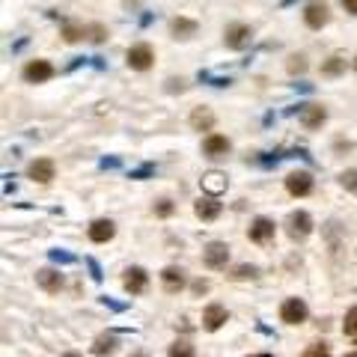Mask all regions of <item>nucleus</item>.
Masks as SVG:
<instances>
[{
    "mask_svg": "<svg viewBox=\"0 0 357 357\" xmlns=\"http://www.w3.org/2000/svg\"><path fill=\"white\" fill-rule=\"evenodd\" d=\"M125 62H128V69H134V71H149L152 62H155V51H152L149 42H137L125 51Z\"/></svg>",
    "mask_w": 357,
    "mask_h": 357,
    "instance_id": "nucleus-1",
    "label": "nucleus"
},
{
    "mask_svg": "<svg viewBox=\"0 0 357 357\" xmlns=\"http://www.w3.org/2000/svg\"><path fill=\"white\" fill-rule=\"evenodd\" d=\"M250 39H253V27L250 24L235 21V24H229L227 30H223V45H227L229 51H244L250 45Z\"/></svg>",
    "mask_w": 357,
    "mask_h": 357,
    "instance_id": "nucleus-2",
    "label": "nucleus"
},
{
    "mask_svg": "<svg viewBox=\"0 0 357 357\" xmlns=\"http://www.w3.org/2000/svg\"><path fill=\"white\" fill-rule=\"evenodd\" d=\"M303 24H307L310 30L327 27L330 24V6L325 0H307V6H303Z\"/></svg>",
    "mask_w": 357,
    "mask_h": 357,
    "instance_id": "nucleus-3",
    "label": "nucleus"
},
{
    "mask_svg": "<svg viewBox=\"0 0 357 357\" xmlns=\"http://www.w3.org/2000/svg\"><path fill=\"white\" fill-rule=\"evenodd\" d=\"M283 227H286V235L292 241H303V238H310V232H312V218L307 211H292Z\"/></svg>",
    "mask_w": 357,
    "mask_h": 357,
    "instance_id": "nucleus-4",
    "label": "nucleus"
},
{
    "mask_svg": "<svg viewBox=\"0 0 357 357\" xmlns=\"http://www.w3.org/2000/svg\"><path fill=\"white\" fill-rule=\"evenodd\" d=\"M203 262H205V268H211V271H220V268H227V262H229V247L223 244V241H211V244H205Z\"/></svg>",
    "mask_w": 357,
    "mask_h": 357,
    "instance_id": "nucleus-5",
    "label": "nucleus"
},
{
    "mask_svg": "<svg viewBox=\"0 0 357 357\" xmlns=\"http://www.w3.org/2000/svg\"><path fill=\"white\" fill-rule=\"evenodd\" d=\"M21 78L27 80V84H45V80L54 78V66L48 60H30L21 69Z\"/></svg>",
    "mask_w": 357,
    "mask_h": 357,
    "instance_id": "nucleus-6",
    "label": "nucleus"
},
{
    "mask_svg": "<svg viewBox=\"0 0 357 357\" xmlns=\"http://www.w3.org/2000/svg\"><path fill=\"white\" fill-rule=\"evenodd\" d=\"M298 119H301V125H303L307 131H316V128H321V125H325L327 111H325L321 104H301Z\"/></svg>",
    "mask_w": 357,
    "mask_h": 357,
    "instance_id": "nucleus-7",
    "label": "nucleus"
},
{
    "mask_svg": "<svg viewBox=\"0 0 357 357\" xmlns=\"http://www.w3.org/2000/svg\"><path fill=\"white\" fill-rule=\"evenodd\" d=\"M280 319L286 321V325H303V321H307V303H303L301 298H289V301H283V307H280Z\"/></svg>",
    "mask_w": 357,
    "mask_h": 357,
    "instance_id": "nucleus-8",
    "label": "nucleus"
},
{
    "mask_svg": "<svg viewBox=\"0 0 357 357\" xmlns=\"http://www.w3.org/2000/svg\"><path fill=\"white\" fill-rule=\"evenodd\" d=\"M274 220H268V218H256L253 223H250V229H247V235L253 244H268V241H274Z\"/></svg>",
    "mask_w": 357,
    "mask_h": 357,
    "instance_id": "nucleus-9",
    "label": "nucleus"
},
{
    "mask_svg": "<svg viewBox=\"0 0 357 357\" xmlns=\"http://www.w3.org/2000/svg\"><path fill=\"white\" fill-rule=\"evenodd\" d=\"M122 286H125V292H128V295H143V292H146V286H149V274L143 271V268L134 265V268L125 271Z\"/></svg>",
    "mask_w": 357,
    "mask_h": 357,
    "instance_id": "nucleus-10",
    "label": "nucleus"
},
{
    "mask_svg": "<svg viewBox=\"0 0 357 357\" xmlns=\"http://www.w3.org/2000/svg\"><path fill=\"white\" fill-rule=\"evenodd\" d=\"M286 191L292 196H307L312 191V176L303 173V170H295V173L286 176Z\"/></svg>",
    "mask_w": 357,
    "mask_h": 357,
    "instance_id": "nucleus-11",
    "label": "nucleus"
},
{
    "mask_svg": "<svg viewBox=\"0 0 357 357\" xmlns=\"http://www.w3.org/2000/svg\"><path fill=\"white\" fill-rule=\"evenodd\" d=\"M87 235H89V241H95V244H107V241H111V238L116 235V227H113V220L98 218V220L89 223Z\"/></svg>",
    "mask_w": 357,
    "mask_h": 357,
    "instance_id": "nucleus-12",
    "label": "nucleus"
},
{
    "mask_svg": "<svg viewBox=\"0 0 357 357\" xmlns=\"http://www.w3.org/2000/svg\"><path fill=\"white\" fill-rule=\"evenodd\" d=\"M185 271L182 268H176V265H170V268H164V271H161V286H164V292L167 295H178L185 289Z\"/></svg>",
    "mask_w": 357,
    "mask_h": 357,
    "instance_id": "nucleus-13",
    "label": "nucleus"
},
{
    "mask_svg": "<svg viewBox=\"0 0 357 357\" xmlns=\"http://www.w3.org/2000/svg\"><path fill=\"white\" fill-rule=\"evenodd\" d=\"M196 30H200V24L194 21V18H185V15H178L170 21V33H173V39H194Z\"/></svg>",
    "mask_w": 357,
    "mask_h": 357,
    "instance_id": "nucleus-14",
    "label": "nucleus"
},
{
    "mask_svg": "<svg viewBox=\"0 0 357 357\" xmlns=\"http://www.w3.org/2000/svg\"><path fill=\"white\" fill-rule=\"evenodd\" d=\"M200 187H203V194H209V196H220L227 191V176L218 173V170H209V173L200 178Z\"/></svg>",
    "mask_w": 357,
    "mask_h": 357,
    "instance_id": "nucleus-15",
    "label": "nucleus"
},
{
    "mask_svg": "<svg viewBox=\"0 0 357 357\" xmlns=\"http://www.w3.org/2000/svg\"><path fill=\"white\" fill-rule=\"evenodd\" d=\"M227 319H229V312L220 307V303H211V307H205L203 312V327L205 330H220L223 325H227Z\"/></svg>",
    "mask_w": 357,
    "mask_h": 357,
    "instance_id": "nucleus-16",
    "label": "nucleus"
},
{
    "mask_svg": "<svg viewBox=\"0 0 357 357\" xmlns=\"http://www.w3.org/2000/svg\"><path fill=\"white\" fill-rule=\"evenodd\" d=\"M27 173H30L33 182L48 185L51 178H54V161H51V158H36L33 164H30V170H27Z\"/></svg>",
    "mask_w": 357,
    "mask_h": 357,
    "instance_id": "nucleus-17",
    "label": "nucleus"
},
{
    "mask_svg": "<svg viewBox=\"0 0 357 357\" xmlns=\"http://www.w3.org/2000/svg\"><path fill=\"white\" fill-rule=\"evenodd\" d=\"M36 283H39V289H45L48 295H57L62 289V274L54 271V268H42V271L36 274Z\"/></svg>",
    "mask_w": 357,
    "mask_h": 357,
    "instance_id": "nucleus-18",
    "label": "nucleus"
},
{
    "mask_svg": "<svg viewBox=\"0 0 357 357\" xmlns=\"http://www.w3.org/2000/svg\"><path fill=\"white\" fill-rule=\"evenodd\" d=\"M203 152L209 158H223L229 152V140L223 137V134H209V137L203 140Z\"/></svg>",
    "mask_w": 357,
    "mask_h": 357,
    "instance_id": "nucleus-19",
    "label": "nucleus"
},
{
    "mask_svg": "<svg viewBox=\"0 0 357 357\" xmlns=\"http://www.w3.org/2000/svg\"><path fill=\"white\" fill-rule=\"evenodd\" d=\"M194 211L200 220H218L220 218V203L214 200V196H205V200H196Z\"/></svg>",
    "mask_w": 357,
    "mask_h": 357,
    "instance_id": "nucleus-20",
    "label": "nucleus"
},
{
    "mask_svg": "<svg viewBox=\"0 0 357 357\" xmlns=\"http://www.w3.org/2000/svg\"><path fill=\"white\" fill-rule=\"evenodd\" d=\"M191 128L194 131H211L214 128V113L209 107H194L191 111Z\"/></svg>",
    "mask_w": 357,
    "mask_h": 357,
    "instance_id": "nucleus-21",
    "label": "nucleus"
},
{
    "mask_svg": "<svg viewBox=\"0 0 357 357\" xmlns=\"http://www.w3.org/2000/svg\"><path fill=\"white\" fill-rule=\"evenodd\" d=\"M321 75H325V78H339V75H345V60L339 57V54L327 57L325 62H321Z\"/></svg>",
    "mask_w": 357,
    "mask_h": 357,
    "instance_id": "nucleus-22",
    "label": "nucleus"
},
{
    "mask_svg": "<svg viewBox=\"0 0 357 357\" xmlns=\"http://www.w3.org/2000/svg\"><path fill=\"white\" fill-rule=\"evenodd\" d=\"M116 352V339L113 336H98L95 343H93V354L95 357H107V354H113Z\"/></svg>",
    "mask_w": 357,
    "mask_h": 357,
    "instance_id": "nucleus-23",
    "label": "nucleus"
},
{
    "mask_svg": "<svg viewBox=\"0 0 357 357\" xmlns=\"http://www.w3.org/2000/svg\"><path fill=\"white\" fill-rule=\"evenodd\" d=\"M87 33H89V27H80V24H66V27H62V39L71 42V45L80 42Z\"/></svg>",
    "mask_w": 357,
    "mask_h": 357,
    "instance_id": "nucleus-24",
    "label": "nucleus"
},
{
    "mask_svg": "<svg viewBox=\"0 0 357 357\" xmlns=\"http://www.w3.org/2000/svg\"><path fill=\"white\" fill-rule=\"evenodd\" d=\"M167 357H194V345L187 343V339H176V343L170 345Z\"/></svg>",
    "mask_w": 357,
    "mask_h": 357,
    "instance_id": "nucleus-25",
    "label": "nucleus"
},
{
    "mask_svg": "<svg viewBox=\"0 0 357 357\" xmlns=\"http://www.w3.org/2000/svg\"><path fill=\"white\" fill-rule=\"evenodd\" d=\"M343 330H345V336H348V339H354V343H357V307H352V310L345 312Z\"/></svg>",
    "mask_w": 357,
    "mask_h": 357,
    "instance_id": "nucleus-26",
    "label": "nucleus"
},
{
    "mask_svg": "<svg viewBox=\"0 0 357 357\" xmlns=\"http://www.w3.org/2000/svg\"><path fill=\"white\" fill-rule=\"evenodd\" d=\"M339 185H343L348 194H357V167L343 170V173H339Z\"/></svg>",
    "mask_w": 357,
    "mask_h": 357,
    "instance_id": "nucleus-27",
    "label": "nucleus"
},
{
    "mask_svg": "<svg viewBox=\"0 0 357 357\" xmlns=\"http://www.w3.org/2000/svg\"><path fill=\"white\" fill-rule=\"evenodd\" d=\"M286 69H289V75H303V71H307V57H303V54H295V57H289V62H286Z\"/></svg>",
    "mask_w": 357,
    "mask_h": 357,
    "instance_id": "nucleus-28",
    "label": "nucleus"
},
{
    "mask_svg": "<svg viewBox=\"0 0 357 357\" xmlns=\"http://www.w3.org/2000/svg\"><path fill=\"white\" fill-rule=\"evenodd\" d=\"M173 209H176V205L170 203V200H158L155 205H152V211H155L158 218H170V214H173Z\"/></svg>",
    "mask_w": 357,
    "mask_h": 357,
    "instance_id": "nucleus-29",
    "label": "nucleus"
},
{
    "mask_svg": "<svg viewBox=\"0 0 357 357\" xmlns=\"http://www.w3.org/2000/svg\"><path fill=\"white\" fill-rule=\"evenodd\" d=\"M51 259H54V262H62V265H71V262H78V256L66 253V250H51Z\"/></svg>",
    "mask_w": 357,
    "mask_h": 357,
    "instance_id": "nucleus-30",
    "label": "nucleus"
},
{
    "mask_svg": "<svg viewBox=\"0 0 357 357\" xmlns=\"http://www.w3.org/2000/svg\"><path fill=\"white\" fill-rule=\"evenodd\" d=\"M87 265H89V277H93L95 283H102V280H104V274H102V265H98L95 259H87Z\"/></svg>",
    "mask_w": 357,
    "mask_h": 357,
    "instance_id": "nucleus-31",
    "label": "nucleus"
},
{
    "mask_svg": "<svg viewBox=\"0 0 357 357\" xmlns=\"http://www.w3.org/2000/svg\"><path fill=\"white\" fill-rule=\"evenodd\" d=\"M89 39H93V42H104L107 39V30H104L102 24H93V27H89Z\"/></svg>",
    "mask_w": 357,
    "mask_h": 357,
    "instance_id": "nucleus-32",
    "label": "nucleus"
},
{
    "mask_svg": "<svg viewBox=\"0 0 357 357\" xmlns=\"http://www.w3.org/2000/svg\"><path fill=\"white\" fill-rule=\"evenodd\" d=\"M303 357H330V354H327V348H325V345H319V343H316V345H310L307 352H303Z\"/></svg>",
    "mask_w": 357,
    "mask_h": 357,
    "instance_id": "nucleus-33",
    "label": "nucleus"
},
{
    "mask_svg": "<svg viewBox=\"0 0 357 357\" xmlns=\"http://www.w3.org/2000/svg\"><path fill=\"white\" fill-rule=\"evenodd\" d=\"M256 274H259V271H256L253 265H250V268L241 265V268H235V274H232V277H235V280H244V277H256Z\"/></svg>",
    "mask_w": 357,
    "mask_h": 357,
    "instance_id": "nucleus-34",
    "label": "nucleus"
},
{
    "mask_svg": "<svg viewBox=\"0 0 357 357\" xmlns=\"http://www.w3.org/2000/svg\"><path fill=\"white\" fill-rule=\"evenodd\" d=\"M104 301V307H111L116 312H122V310H128V303H119V301H111V298H102Z\"/></svg>",
    "mask_w": 357,
    "mask_h": 357,
    "instance_id": "nucleus-35",
    "label": "nucleus"
},
{
    "mask_svg": "<svg viewBox=\"0 0 357 357\" xmlns=\"http://www.w3.org/2000/svg\"><path fill=\"white\" fill-rule=\"evenodd\" d=\"M152 173H155V167H140V170H134V173H131V178H146Z\"/></svg>",
    "mask_w": 357,
    "mask_h": 357,
    "instance_id": "nucleus-36",
    "label": "nucleus"
},
{
    "mask_svg": "<svg viewBox=\"0 0 357 357\" xmlns=\"http://www.w3.org/2000/svg\"><path fill=\"white\" fill-rule=\"evenodd\" d=\"M191 289H194V295H205V292H209V280H196Z\"/></svg>",
    "mask_w": 357,
    "mask_h": 357,
    "instance_id": "nucleus-37",
    "label": "nucleus"
},
{
    "mask_svg": "<svg viewBox=\"0 0 357 357\" xmlns=\"http://www.w3.org/2000/svg\"><path fill=\"white\" fill-rule=\"evenodd\" d=\"M343 9L348 15H357V0H343Z\"/></svg>",
    "mask_w": 357,
    "mask_h": 357,
    "instance_id": "nucleus-38",
    "label": "nucleus"
},
{
    "mask_svg": "<svg viewBox=\"0 0 357 357\" xmlns=\"http://www.w3.org/2000/svg\"><path fill=\"white\" fill-rule=\"evenodd\" d=\"M116 164H119L116 158H104V161H102V167H104V170H107V167H116Z\"/></svg>",
    "mask_w": 357,
    "mask_h": 357,
    "instance_id": "nucleus-39",
    "label": "nucleus"
},
{
    "mask_svg": "<svg viewBox=\"0 0 357 357\" xmlns=\"http://www.w3.org/2000/svg\"><path fill=\"white\" fill-rule=\"evenodd\" d=\"M66 357H80V354H75V352H69V354H66Z\"/></svg>",
    "mask_w": 357,
    "mask_h": 357,
    "instance_id": "nucleus-40",
    "label": "nucleus"
},
{
    "mask_svg": "<svg viewBox=\"0 0 357 357\" xmlns=\"http://www.w3.org/2000/svg\"><path fill=\"white\" fill-rule=\"evenodd\" d=\"M253 357H271V354H253Z\"/></svg>",
    "mask_w": 357,
    "mask_h": 357,
    "instance_id": "nucleus-41",
    "label": "nucleus"
},
{
    "mask_svg": "<svg viewBox=\"0 0 357 357\" xmlns=\"http://www.w3.org/2000/svg\"><path fill=\"white\" fill-rule=\"evenodd\" d=\"M354 71H357V57H354Z\"/></svg>",
    "mask_w": 357,
    "mask_h": 357,
    "instance_id": "nucleus-42",
    "label": "nucleus"
},
{
    "mask_svg": "<svg viewBox=\"0 0 357 357\" xmlns=\"http://www.w3.org/2000/svg\"><path fill=\"white\" fill-rule=\"evenodd\" d=\"M345 357H357V352H354V354H345Z\"/></svg>",
    "mask_w": 357,
    "mask_h": 357,
    "instance_id": "nucleus-43",
    "label": "nucleus"
},
{
    "mask_svg": "<svg viewBox=\"0 0 357 357\" xmlns=\"http://www.w3.org/2000/svg\"><path fill=\"white\" fill-rule=\"evenodd\" d=\"M137 357H143V354H137Z\"/></svg>",
    "mask_w": 357,
    "mask_h": 357,
    "instance_id": "nucleus-44",
    "label": "nucleus"
}]
</instances>
